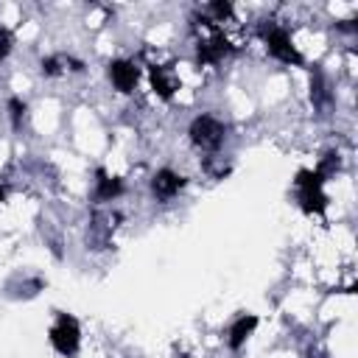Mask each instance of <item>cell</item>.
Returning <instances> with one entry per match:
<instances>
[{"label": "cell", "mask_w": 358, "mask_h": 358, "mask_svg": "<svg viewBox=\"0 0 358 358\" xmlns=\"http://www.w3.org/2000/svg\"><path fill=\"white\" fill-rule=\"evenodd\" d=\"M296 185V196H299V204L305 213H324L327 210V196H324V176L319 171H310V168H302L294 179Z\"/></svg>", "instance_id": "obj_1"}, {"label": "cell", "mask_w": 358, "mask_h": 358, "mask_svg": "<svg viewBox=\"0 0 358 358\" xmlns=\"http://www.w3.org/2000/svg\"><path fill=\"white\" fill-rule=\"evenodd\" d=\"M48 338H50V347L64 355V358H73L78 355L81 350V327H78V319L70 316V313H59L53 327L48 330Z\"/></svg>", "instance_id": "obj_2"}, {"label": "cell", "mask_w": 358, "mask_h": 358, "mask_svg": "<svg viewBox=\"0 0 358 358\" xmlns=\"http://www.w3.org/2000/svg\"><path fill=\"white\" fill-rule=\"evenodd\" d=\"M187 137L199 151H218L227 137V126L213 115H196L187 126Z\"/></svg>", "instance_id": "obj_3"}, {"label": "cell", "mask_w": 358, "mask_h": 358, "mask_svg": "<svg viewBox=\"0 0 358 358\" xmlns=\"http://www.w3.org/2000/svg\"><path fill=\"white\" fill-rule=\"evenodd\" d=\"M260 36H263V42H266V48H268V53H271L274 59H280V62H285V64H302V53L294 48L291 34H288L285 28H280V25H274V22H268V20H263Z\"/></svg>", "instance_id": "obj_4"}, {"label": "cell", "mask_w": 358, "mask_h": 358, "mask_svg": "<svg viewBox=\"0 0 358 358\" xmlns=\"http://www.w3.org/2000/svg\"><path fill=\"white\" fill-rule=\"evenodd\" d=\"M187 185V179L182 173H176L173 168H159L154 176H151V196L157 201H171L173 196L182 193V187Z\"/></svg>", "instance_id": "obj_5"}, {"label": "cell", "mask_w": 358, "mask_h": 358, "mask_svg": "<svg viewBox=\"0 0 358 358\" xmlns=\"http://www.w3.org/2000/svg\"><path fill=\"white\" fill-rule=\"evenodd\" d=\"M106 76H109V81H112V87H115L117 92L129 95V92L137 87L140 67H137L134 62H129V59H112V62L106 64Z\"/></svg>", "instance_id": "obj_6"}, {"label": "cell", "mask_w": 358, "mask_h": 358, "mask_svg": "<svg viewBox=\"0 0 358 358\" xmlns=\"http://www.w3.org/2000/svg\"><path fill=\"white\" fill-rule=\"evenodd\" d=\"M229 53V42L221 31H210V36H201L199 45H196V59L199 64H218L224 56Z\"/></svg>", "instance_id": "obj_7"}, {"label": "cell", "mask_w": 358, "mask_h": 358, "mask_svg": "<svg viewBox=\"0 0 358 358\" xmlns=\"http://www.w3.org/2000/svg\"><path fill=\"white\" fill-rule=\"evenodd\" d=\"M95 193H92V199L98 201V204H103V201H112V199H117L120 193H123V182L117 179V176H109L103 168H98L95 171Z\"/></svg>", "instance_id": "obj_8"}, {"label": "cell", "mask_w": 358, "mask_h": 358, "mask_svg": "<svg viewBox=\"0 0 358 358\" xmlns=\"http://www.w3.org/2000/svg\"><path fill=\"white\" fill-rule=\"evenodd\" d=\"M255 327H257V316H255V313L238 316V319L232 322V327H229V336H227V347H229V350H241V347L246 344V338L255 333Z\"/></svg>", "instance_id": "obj_9"}, {"label": "cell", "mask_w": 358, "mask_h": 358, "mask_svg": "<svg viewBox=\"0 0 358 358\" xmlns=\"http://www.w3.org/2000/svg\"><path fill=\"white\" fill-rule=\"evenodd\" d=\"M151 87H154V92H157L159 98L171 101V98H173V92L179 90V81H176L165 67L154 64V67H151Z\"/></svg>", "instance_id": "obj_10"}, {"label": "cell", "mask_w": 358, "mask_h": 358, "mask_svg": "<svg viewBox=\"0 0 358 358\" xmlns=\"http://www.w3.org/2000/svg\"><path fill=\"white\" fill-rule=\"evenodd\" d=\"M67 64H76V59L59 53V56H45L39 62V70H42V76H62L67 70Z\"/></svg>", "instance_id": "obj_11"}, {"label": "cell", "mask_w": 358, "mask_h": 358, "mask_svg": "<svg viewBox=\"0 0 358 358\" xmlns=\"http://www.w3.org/2000/svg\"><path fill=\"white\" fill-rule=\"evenodd\" d=\"M25 112H28V106H25V101L20 98V95H11L8 98V117H11V126L20 131L22 129V120H25Z\"/></svg>", "instance_id": "obj_12"}, {"label": "cell", "mask_w": 358, "mask_h": 358, "mask_svg": "<svg viewBox=\"0 0 358 358\" xmlns=\"http://www.w3.org/2000/svg\"><path fill=\"white\" fill-rule=\"evenodd\" d=\"M207 14H213V17L221 22V20L232 17V6H229V3H210V6H207Z\"/></svg>", "instance_id": "obj_13"}, {"label": "cell", "mask_w": 358, "mask_h": 358, "mask_svg": "<svg viewBox=\"0 0 358 358\" xmlns=\"http://www.w3.org/2000/svg\"><path fill=\"white\" fill-rule=\"evenodd\" d=\"M11 42H14V39H11V34H8V31H0V62L11 53Z\"/></svg>", "instance_id": "obj_14"}, {"label": "cell", "mask_w": 358, "mask_h": 358, "mask_svg": "<svg viewBox=\"0 0 358 358\" xmlns=\"http://www.w3.org/2000/svg\"><path fill=\"white\" fill-rule=\"evenodd\" d=\"M6 196H8V190H6V185H3V182H0V204H3V201H6Z\"/></svg>", "instance_id": "obj_15"}]
</instances>
